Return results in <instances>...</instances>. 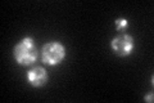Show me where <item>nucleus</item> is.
<instances>
[{
  "mask_svg": "<svg viewBox=\"0 0 154 103\" xmlns=\"http://www.w3.org/2000/svg\"><path fill=\"white\" fill-rule=\"evenodd\" d=\"M14 58L19 65H32L37 58V49L32 37H25L14 47Z\"/></svg>",
  "mask_w": 154,
  "mask_h": 103,
  "instance_id": "f257e3e1",
  "label": "nucleus"
},
{
  "mask_svg": "<svg viewBox=\"0 0 154 103\" xmlns=\"http://www.w3.org/2000/svg\"><path fill=\"white\" fill-rule=\"evenodd\" d=\"M66 48L58 41H53L42 48V61L49 66H55L64 60Z\"/></svg>",
  "mask_w": 154,
  "mask_h": 103,
  "instance_id": "f03ea898",
  "label": "nucleus"
},
{
  "mask_svg": "<svg viewBox=\"0 0 154 103\" xmlns=\"http://www.w3.org/2000/svg\"><path fill=\"white\" fill-rule=\"evenodd\" d=\"M112 48L116 54L119 57H126L134 50V39L128 34H121L112 40Z\"/></svg>",
  "mask_w": 154,
  "mask_h": 103,
  "instance_id": "7ed1b4c3",
  "label": "nucleus"
},
{
  "mask_svg": "<svg viewBox=\"0 0 154 103\" xmlns=\"http://www.w3.org/2000/svg\"><path fill=\"white\" fill-rule=\"evenodd\" d=\"M27 80L32 86L40 88L48 82V72L42 67H33L27 73Z\"/></svg>",
  "mask_w": 154,
  "mask_h": 103,
  "instance_id": "20e7f679",
  "label": "nucleus"
},
{
  "mask_svg": "<svg viewBox=\"0 0 154 103\" xmlns=\"http://www.w3.org/2000/svg\"><path fill=\"white\" fill-rule=\"evenodd\" d=\"M128 26V21L126 18H119V19H117L116 21V27H117V30L118 31H122V30H125Z\"/></svg>",
  "mask_w": 154,
  "mask_h": 103,
  "instance_id": "39448f33",
  "label": "nucleus"
},
{
  "mask_svg": "<svg viewBox=\"0 0 154 103\" xmlns=\"http://www.w3.org/2000/svg\"><path fill=\"white\" fill-rule=\"evenodd\" d=\"M145 101H149V102H153V94H150V95H148V97L145 98Z\"/></svg>",
  "mask_w": 154,
  "mask_h": 103,
  "instance_id": "423d86ee",
  "label": "nucleus"
}]
</instances>
